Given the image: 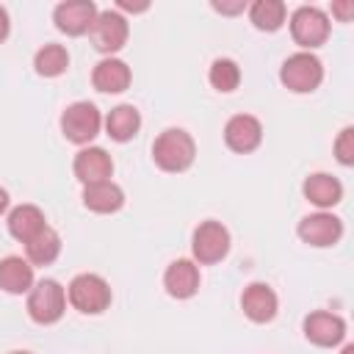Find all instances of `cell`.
Segmentation results:
<instances>
[{
    "label": "cell",
    "mask_w": 354,
    "mask_h": 354,
    "mask_svg": "<svg viewBox=\"0 0 354 354\" xmlns=\"http://www.w3.org/2000/svg\"><path fill=\"white\" fill-rule=\"evenodd\" d=\"M290 36L304 53H310L329 39V17L315 6H301L290 14Z\"/></svg>",
    "instance_id": "obj_8"
},
{
    "label": "cell",
    "mask_w": 354,
    "mask_h": 354,
    "mask_svg": "<svg viewBox=\"0 0 354 354\" xmlns=\"http://www.w3.org/2000/svg\"><path fill=\"white\" fill-rule=\"evenodd\" d=\"M33 285H36V274L25 257L8 254L0 260V290L11 296H22V293H30Z\"/></svg>",
    "instance_id": "obj_18"
},
{
    "label": "cell",
    "mask_w": 354,
    "mask_h": 354,
    "mask_svg": "<svg viewBox=\"0 0 354 354\" xmlns=\"http://www.w3.org/2000/svg\"><path fill=\"white\" fill-rule=\"evenodd\" d=\"M230 246H232L230 230L221 221L207 218L191 235V254H194L191 260L196 266H216L230 254Z\"/></svg>",
    "instance_id": "obj_5"
},
{
    "label": "cell",
    "mask_w": 354,
    "mask_h": 354,
    "mask_svg": "<svg viewBox=\"0 0 354 354\" xmlns=\"http://www.w3.org/2000/svg\"><path fill=\"white\" fill-rule=\"evenodd\" d=\"M194 158H196V144H194L191 133L183 127H166L152 144L155 166L169 174H180V171L191 169Z\"/></svg>",
    "instance_id": "obj_1"
},
{
    "label": "cell",
    "mask_w": 354,
    "mask_h": 354,
    "mask_svg": "<svg viewBox=\"0 0 354 354\" xmlns=\"http://www.w3.org/2000/svg\"><path fill=\"white\" fill-rule=\"evenodd\" d=\"M210 6H213L218 14H230V17H232V14H241V11H246V0H235V3H224V0L218 3V0H213Z\"/></svg>",
    "instance_id": "obj_27"
},
{
    "label": "cell",
    "mask_w": 354,
    "mask_h": 354,
    "mask_svg": "<svg viewBox=\"0 0 354 354\" xmlns=\"http://www.w3.org/2000/svg\"><path fill=\"white\" fill-rule=\"evenodd\" d=\"M72 171L83 185L105 183L113 174V160L102 147H83L72 160Z\"/></svg>",
    "instance_id": "obj_14"
},
{
    "label": "cell",
    "mask_w": 354,
    "mask_h": 354,
    "mask_svg": "<svg viewBox=\"0 0 354 354\" xmlns=\"http://www.w3.org/2000/svg\"><path fill=\"white\" fill-rule=\"evenodd\" d=\"M241 310H243V315H246L249 321H254V324H268V321H274V315H277V310H279V299H277V293H274L271 285H266V282H252V285H246L243 293H241Z\"/></svg>",
    "instance_id": "obj_13"
},
{
    "label": "cell",
    "mask_w": 354,
    "mask_h": 354,
    "mask_svg": "<svg viewBox=\"0 0 354 354\" xmlns=\"http://www.w3.org/2000/svg\"><path fill=\"white\" fill-rule=\"evenodd\" d=\"M61 254V235L47 224L39 235H33L28 243H25V260L36 268V266H50L55 263Z\"/></svg>",
    "instance_id": "obj_22"
},
{
    "label": "cell",
    "mask_w": 354,
    "mask_h": 354,
    "mask_svg": "<svg viewBox=\"0 0 354 354\" xmlns=\"http://www.w3.org/2000/svg\"><path fill=\"white\" fill-rule=\"evenodd\" d=\"M102 130V113L94 102H86V100H77L72 105L64 108L61 113V133L66 141L77 144V147H86L91 144Z\"/></svg>",
    "instance_id": "obj_4"
},
{
    "label": "cell",
    "mask_w": 354,
    "mask_h": 354,
    "mask_svg": "<svg viewBox=\"0 0 354 354\" xmlns=\"http://www.w3.org/2000/svg\"><path fill=\"white\" fill-rule=\"evenodd\" d=\"M83 205L91 210V213H116L122 210L124 205V191L113 183V180H105V183H94V185H83Z\"/></svg>",
    "instance_id": "obj_20"
},
{
    "label": "cell",
    "mask_w": 354,
    "mask_h": 354,
    "mask_svg": "<svg viewBox=\"0 0 354 354\" xmlns=\"http://www.w3.org/2000/svg\"><path fill=\"white\" fill-rule=\"evenodd\" d=\"M8 33H11V19H8L6 6H0V44L8 39Z\"/></svg>",
    "instance_id": "obj_29"
},
{
    "label": "cell",
    "mask_w": 354,
    "mask_h": 354,
    "mask_svg": "<svg viewBox=\"0 0 354 354\" xmlns=\"http://www.w3.org/2000/svg\"><path fill=\"white\" fill-rule=\"evenodd\" d=\"M6 224H8L11 238H17L19 243H28L33 235H39L47 227V218H44V210L36 207V205H17L8 213Z\"/></svg>",
    "instance_id": "obj_19"
},
{
    "label": "cell",
    "mask_w": 354,
    "mask_h": 354,
    "mask_svg": "<svg viewBox=\"0 0 354 354\" xmlns=\"http://www.w3.org/2000/svg\"><path fill=\"white\" fill-rule=\"evenodd\" d=\"M97 14H100V8L91 0H66V3H58L55 6L53 22L66 36H83V33L91 30Z\"/></svg>",
    "instance_id": "obj_10"
},
{
    "label": "cell",
    "mask_w": 354,
    "mask_h": 354,
    "mask_svg": "<svg viewBox=\"0 0 354 354\" xmlns=\"http://www.w3.org/2000/svg\"><path fill=\"white\" fill-rule=\"evenodd\" d=\"M111 299H113L111 285L100 274H88L86 271V274L72 277V282L66 285V301L77 313H83V315H100V313H105L111 307Z\"/></svg>",
    "instance_id": "obj_2"
},
{
    "label": "cell",
    "mask_w": 354,
    "mask_h": 354,
    "mask_svg": "<svg viewBox=\"0 0 354 354\" xmlns=\"http://www.w3.org/2000/svg\"><path fill=\"white\" fill-rule=\"evenodd\" d=\"M8 202H11V199H8V191H6V188H0V216L8 210Z\"/></svg>",
    "instance_id": "obj_31"
},
{
    "label": "cell",
    "mask_w": 354,
    "mask_h": 354,
    "mask_svg": "<svg viewBox=\"0 0 354 354\" xmlns=\"http://www.w3.org/2000/svg\"><path fill=\"white\" fill-rule=\"evenodd\" d=\"M335 158L343 166H354V127L346 124L335 138Z\"/></svg>",
    "instance_id": "obj_26"
},
{
    "label": "cell",
    "mask_w": 354,
    "mask_h": 354,
    "mask_svg": "<svg viewBox=\"0 0 354 354\" xmlns=\"http://www.w3.org/2000/svg\"><path fill=\"white\" fill-rule=\"evenodd\" d=\"M332 14L340 19V22H348L354 17V3L351 0H343V3H332Z\"/></svg>",
    "instance_id": "obj_28"
},
{
    "label": "cell",
    "mask_w": 354,
    "mask_h": 354,
    "mask_svg": "<svg viewBox=\"0 0 354 354\" xmlns=\"http://www.w3.org/2000/svg\"><path fill=\"white\" fill-rule=\"evenodd\" d=\"M299 238L307 243V246H315V249H326V246H335L340 238H343V221L329 213V210H318V213H310L299 221L296 227Z\"/></svg>",
    "instance_id": "obj_9"
},
{
    "label": "cell",
    "mask_w": 354,
    "mask_h": 354,
    "mask_svg": "<svg viewBox=\"0 0 354 354\" xmlns=\"http://www.w3.org/2000/svg\"><path fill=\"white\" fill-rule=\"evenodd\" d=\"M91 83H94V88L102 91V94H122L124 88H130L133 72H130V66H127L122 58L108 55V58H102V61L94 66Z\"/></svg>",
    "instance_id": "obj_16"
},
{
    "label": "cell",
    "mask_w": 354,
    "mask_h": 354,
    "mask_svg": "<svg viewBox=\"0 0 354 354\" xmlns=\"http://www.w3.org/2000/svg\"><path fill=\"white\" fill-rule=\"evenodd\" d=\"M224 144L238 152V155H249L263 144V124L257 116L252 113H235L227 119L224 124Z\"/></svg>",
    "instance_id": "obj_11"
},
{
    "label": "cell",
    "mask_w": 354,
    "mask_h": 354,
    "mask_svg": "<svg viewBox=\"0 0 354 354\" xmlns=\"http://www.w3.org/2000/svg\"><path fill=\"white\" fill-rule=\"evenodd\" d=\"M207 80L216 91L221 94H230L241 86V66L232 61V58H216L210 64V72H207Z\"/></svg>",
    "instance_id": "obj_25"
},
{
    "label": "cell",
    "mask_w": 354,
    "mask_h": 354,
    "mask_svg": "<svg viewBox=\"0 0 354 354\" xmlns=\"http://www.w3.org/2000/svg\"><path fill=\"white\" fill-rule=\"evenodd\" d=\"M33 69L41 77H58V75H64L69 69V53H66V47L64 44H55V41L39 47L36 55H33Z\"/></svg>",
    "instance_id": "obj_24"
},
{
    "label": "cell",
    "mask_w": 354,
    "mask_h": 354,
    "mask_svg": "<svg viewBox=\"0 0 354 354\" xmlns=\"http://www.w3.org/2000/svg\"><path fill=\"white\" fill-rule=\"evenodd\" d=\"M340 354H354V346H351V343H346V346H343V351H340Z\"/></svg>",
    "instance_id": "obj_32"
},
{
    "label": "cell",
    "mask_w": 354,
    "mask_h": 354,
    "mask_svg": "<svg viewBox=\"0 0 354 354\" xmlns=\"http://www.w3.org/2000/svg\"><path fill=\"white\" fill-rule=\"evenodd\" d=\"M163 288L171 299H191L199 290V266L188 257L169 263L163 271Z\"/></svg>",
    "instance_id": "obj_15"
},
{
    "label": "cell",
    "mask_w": 354,
    "mask_h": 354,
    "mask_svg": "<svg viewBox=\"0 0 354 354\" xmlns=\"http://www.w3.org/2000/svg\"><path fill=\"white\" fill-rule=\"evenodd\" d=\"M279 80L288 91L293 94H310L321 86L324 80V64L315 53H293L285 58V64L279 66Z\"/></svg>",
    "instance_id": "obj_3"
},
{
    "label": "cell",
    "mask_w": 354,
    "mask_h": 354,
    "mask_svg": "<svg viewBox=\"0 0 354 354\" xmlns=\"http://www.w3.org/2000/svg\"><path fill=\"white\" fill-rule=\"evenodd\" d=\"M304 191V199L310 205H315L318 210H332L340 199H343V183L335 177V174H326V171H315L304 180L301 185Z\"/></svg>",
    "instance_id": "obj_17"
},
{
    "label": "cell",
    "mask_w": 354,
    "mask_h": 354,
    "mask_svg": "<svg viewBox=\"0 0 354 354\" xmlns=\"http://www.w3.org/2000/svg\"><path fill=\"white\" fill-rule=\"evenodd\" d=\"M102 124H105V133H108L113 141L124 144V141L136 138V133L141 130V113H138L136 105H127V102H124V105L111 108L108 116L102 119Z\"/></svg>",
    "instance_id": "obj_21"
},
{
    "label": "cell",
    "mask_w": 354,
    "mask_h": 354,
    "mask_svg": "<svg viewBox=\"0 0 354 354\" xmlns=\"http://www.w3.org/2000/svg\"><path fill=\"white\" fill-rule=\"evenodd\" d=\"M8 354H33V351H25V348H17V351H8Z\"/></svg>",
    "instance_id": "obj_33"
},
{
    "label": "cell",
    "mask_w": 354,
    "mask_h": 354,
    "mask_svg": "<svg viewBox=\"0 0 354 354\" xmlns=\"http://www.w3.org/2000/svg\"><path fill=\"white\" fill-rule=\"evenodd\" d=\"M304 329V337L313 343V346H321V348H332V346H340L343 337H346V321L337 315V313H329V310H315L304 318L301 324Z\"/></svg>",
    "instance_id": "obj_12"
},
{
    "label": "cell",
    "mask_w": 354,
    "mask_h": 354,
    "mask_svg": "<svg viewBox=\"0 0 354 354\" xmlns=\"http://www.w3.org/2000/svg\"><path fill=\"white\" fill-rule=\"evenodd\" d=\"M127 36H130V25H127V17L119 8L100 11L94 25H91V30H88V39H91L94 50L105 53V58L119 53L127 44Z\"/></svg>",
    "instance_id": "obj_7"
},
{
    "label": "cell",
    "mask_w": 354,
    "mask_h": 354,
    "mask_svg": "<svg viewBox=\"0 0 354 354\" xmlns=\"http://www.w3.org/2000/svg\"><path fill=\"white\" fill-rule=\"evenodd\" d=\"M66 313V290L55 279H39L28 293V315L30 321L50 326L58 324Z\"/></svg>",
    "instance_id": "obj_6"
},
{
    "label": "cell",
    "mask_w": 354,
    "mask_h": 354,
    "mask_svg": "<svg viewBox=\"0 0 354 354\" xmlns=\"http://www.w3.org/2000/svg\"><path fill=\"white\" fill-rule=\"evenodd\" d=\"M119 8H122V11H147L149 6H147V3H141V6H133V3H124V0H122V3H119Z\"/></svg>",
    "instance_id": "obj_30"
},
{
    "label": "cell",
    "mask_w": 354,
    "mask_h": 354,
    "mask_svg": "<svg viewBox=\"0 0 354 354\" xmlns=\"http://www.w3.org/2000/svg\"><path fill=\"white\" fill-rule=\"evenodd\" d=\"M246 8H249V22L257 30H266V33L279 30L288 19V6L282 0H254Z\"/></svg>",
    "instance_id": "obj_23"
}]
</instances>
